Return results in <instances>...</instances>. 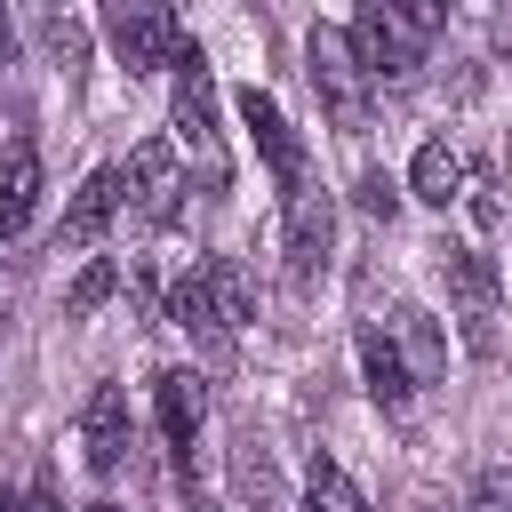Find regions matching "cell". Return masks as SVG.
<instances>
[{
	"label": "cell",
	"instance_id": "cell-11",
	"mask_svg": "<svg viewBox=\"0 0 512 512\" xmlns=\"http://www.w3.org/2000/svg\"><path fill=\"white\" fill-rule=\"evenodd\" d=\"M152 408H160L168 448L192 456V440H200V424H208V392H200V376H192V368H168V376L152 384Z\"/></svg>",
	"mask_w": 512,
	"mask_h": 512
},
{
	"label": "cell",
	"instance_id": "cell-24",
	"mask_svg": "<svg viewBox=\"0 0 512 512\" xmlns=\"http://www.w3.org/2000/svg\"><path fill=\"white\" fill-rule=\"evenodd\" d=\"M360 208L392 224V208H400V192H392V176H384V168H368V176H360Z\"/></svg>",
	"mask_w": 512,
	"mask_h": 512
},
{
	"label": "cell",
	"instance_id": "cell-2",
	"mask_svg": "<svg viewBox=\"0 0 512 512\" xmlns=\"http://www.w3.org/2000/svg\"><path fill=\"white\" fill-rule=\"evenodd\" d=\"M104 32H112V48H120L128 72H160V64L184 56V32H176V8L168 0H112L104 8Z\"/></svg>",
	"mask_w": 512,
	"mask_h": 512
},
{
	"label": "cell",
	"instance_id": "cell-29",
	"mask_svg": "<svg viewBox=\"0 0 512 512\" xmlns=\"http://www.w3.org/2000/svg\"><path fill=\"white\" fill-rule=\"evenodd\" d=\"M40 8H48V16H56V8H64V0H40Z\"/></svg>",
	"mask_w": 512,
	"mask_h": 512
},
{
	"label": "cell",
	"instance_id": "cell-26",
	"mask_svg": "<svg viewBox=\"0 0 512 512\" xmlns=\"http://www.w3.org/2000/svg\"><path fill=\"white\" fill-rule=\"evenodd\" d=\"M16 56V24H8V0H0V64Z\"/></svg>",
	"mask_w": 512,
	"mask_h": 512
},
{
	"label": "cell",
	"instance_id": "cell-25",
	"mask_svg": "<svg viewBox=\"0 0 512 512\" xmlns=\"http://www.w3.org/2000/svg\"><path fill=\"white\" fill-rule=\"evenodd\" d=\"M472 512H512V472H480V488H472Z\"/></svg>",
	"mask_w": 512,
	"mask_h": 512
},
{
	"label": "cell",
	"instance_id": "cell-14",
	"mask_svg": "<svg viewBox=\"0 0 512 512\" xmlns=\"http://www.w3.org/2000/svg\"><path fill=\"white\" fill-rule=\"evenodd\" d=\"M408 192H416L424 208H448V200L464 192V160H456L448 144H424V152H416V168H408Z\"/></svg>",
	"mask_w": 512,
	"mask_h": 512
},
{
	"label": "cell",
	"instance_id": "cell-8",
	"mask_svg": "<svg viewBox=\"0 0 512 512\" xmlns=\"http://www.w3.org/2000/svg\"><path fill=\"white\" fill-rule=\"evenodd\" d=\"M120 192H136L144 224H176V192H184V176H176V152H168V144H136V152H128V176H120Z\"/></svg>",
	"mask_w": 512,
	"mask_h": 512
},
{
	"label": "cell",
	"instance_id": "cell-6",
	"mask_svg": "<svg viewBox=\"0 0 512 512\" xmlns=\"http://www.w3.org/2000/svg\"><path fill=\"white\" fill-rule=\"evenodd\" d=\"M240 120H248V136H256L264 168H272L288 192H304V144H296V128L280 120V104H272L264 88H240Z\"/></svg>",
	"mask_w": 512,
	"mask_h": 512
},
{
	"label": "cell",
	"instance_id": "cell-15",
	"mask_svg": "<svg viewBox=\"0 0 512 512\" xmlns=\"http://www.w3.org/2000/svg\"><path fill=\"white\" fill-rule=\"evenodd\" d=\"M200 280H208V304H216V328H248V320H256V288H248V272H240L232 256H216V264H208Z\"/></svg>",
	"mask_w": 512,
	"mask_h": 512
},
{
	"label": "cell",
	"instance_id": "cell-20",
	"mask_svg": "<svg viewBox=\"0 0 512 512\" xmlns=\"http://www.w3.org/2000/svg\"><path fill=\"white\" fill-rule=\"evenodd\" d=\"M240 488L256 496V512H288V504H280V480H272V464H264L256 448H240Z\"/></svg>",
	"mask_w": 512,
	"mask_h": 512
},
{
	"label": "cell",
	"instance_id": "cell-32",
	"mask_svg": "<svg viewBox=\"0 0 512 512\" xmlns=\"http://www.w3.org/2000/svg\"><path fill=\"white\" fill-rule=\"evenodd\" d=\"M0 336H8V312H0Z\"/></svg>",
	"mask_w": 512,
	"mask_h": 512
},
{
	"label": "cell",
	"instance_id": "cell-10",
	"mask_svg": "<svg viewBox=\"0 0 512 512\" xmlns=\"http://www.w3.org/2000/svg\"><path fill=\"white\" fill-rule=\"evenodd\" d=\"M360 376H368V400H376L384 416H408L416 376H408V360H400V344H392L384 328H360Z\"/></svg>",
	"mask_w": 512,
	"mask_h": 512
},
{
	"label": "cell",
	"instance_id": "cell-9",
	"mask_svg": "<svg viewBox=\"0 0 512 512\" xmlns=\"http://www.w3.org/2000/svg\"><path fill=\"white\" fill-rule=\"evenodd\" d=\"M80 448H88V472H120L128 456V392L120 384H96L88 408H80Z\"/></svg>",
	"mask_w": 512,
	"mask_h": 512
},
{
	"label": "cell",
	"instance_id": "cell-23",
	"mask_svg": "<svg viewBox=\"0 0 512 512\" xmlns=\"http://www.w3.org/2000/svg\"><path fill=\"white\" fill-rule=\"evenodd\" d=\"M384 8H392L408 32H440V24H448V0H384Z\"/></svg>",
	"mask_w": 512,
	"mask_h": 512
},
{
	"label": "cell",
	"instance_id": "cell-21",
	"mask_svg": "<svg viewBox=\"0 0 512 512\" xmlns=\"http://www.w3.org/2000/svg\"><path fill=\"white\" fill-rule=\"evenodd\" d=\"M48 56H56V64H64V72H72V64H80V56H88V32H80V24H72V16H64V8H56V16H48Z\"/></svg>",
	"mask_w": 512,
	"mask_h": 512
},
{
	"label": "cell",
	"instance_id": "cell-5",
	"mask_svg": "<svg viewBox=\"0 0 512 512\" xmlns=\"http://www.w3.org/2000/svg\"><path fill=\"white\" fill-rule=\"evenodd\" d=\"M344 40H352V56H360V72H368V80H416V64H424V56H416V32H408L384 0H368V8L352 16V32H344Z\"/></svg>",
	"mask_w": 512,
	"mask_h": 512
},
{
	"label": "cell",
	"instance_id": "cell-30",
	"mask_svg": "<svg viewBox=\"0 0 512 512\" xmlns=\"http://www.w3.org/2000/svg\"><path fill=\"white\" fill-rule=\"evenodd\" d=\"M88 512H120V504H88Z\"/></svg>",
	"mask_w": 512,
	"mask_h": 512
},
{
	"label": "cell",
	"instance_id": "cell-22",
	"mask_svg": "<svg viewBox=\"0 0 512 512\" xmlns=\"http://www.w3.org/2000/svg\"><path fill=\"white\" fill-rule=\"evenodd\" d=\"M464 184H472V224H504V200H496V176H488V168H464Z\"/></svg>",
	"mask_w": 512,
	"mask_h": 512
},
{
	"label": "cell",
	"instance_id": "cell-27",
	"mask_svg": "<svg viewBox=\"0 0 512 512\" xmlns=\"http://www.w3.org/2000/svg\"><path fill=\"white\" fill-rule=\"evenodd\" d=\"M24 512H56V488H48V480H40V488H32V504H24Z\"/></svg>",
	"mask_w": 512,
	"mask_h": 512
},
{
	"label": "cell",
	"instance_id": "cell-13",
	"mask_svg": "<svg viewBox=\"0 0 512 512\" xmlns=\"http://www.w3.org/2000/svg\"><path fill=\"white\" fill-rule=\"evenodd\" d=\"M32 208H40V152H32V144H8V152H0V240L24 232Z\"/></svg>",
	"mask_w": 512,
	"mask_h": 512
},
{
	"label": "cell",
	"instance_id": "cell-7",
	"mask_svg": "<svg viewBox=\"0 0 512 512\" xmlns=\"http://www.w3.org/2000/svg\"><path fill=\"white\" fill-rule=\"evenodd\" d=\"M328 248H336V200L328 192H288V272L296 280H312L320 264H328Z\"/></svg>",
	"mask_w": 512,
	"mask_h": 512
},
{
	"label": "cell",
	"instance_id": "cell-19",
	"mask_svg": "<svg viewBox=\"0 0 512 512\" xmlns=\"http://www.w3.org/2000/svg\"><path fill=\"white\" fill-rule=\"evenodd\" d=\"M112 288H120V272H112L104 256H88V264H80V280L64 288V320H88V312H96V304H104Z\"/></svg>",
	"mask_w": 512,
	"mask_h": 512
},
{
	"label": "cell",
	"instance_id": "cell-1",
	"mask_svg": "<svg viewBox=\"0 0 512 512\" xmlns=\"http://www.w3.org/2000/svg\"><path fill=\"white\" fill-rule=\"evenodd\" d=\"M168 128H176V144L192 152L200 192H224V184H232V152H224V128H216V80H208V56H200V48L176 56V104H168Z\"/></svg>",
	"mask_w": 512,
	"mask_h": 512
},
{
	"label": "cell",
	"instance_id": "cell-3",
	"mask_svg": "<svg viewBox=\"0 0 512 512\" xmlns=\"http://www.w3.org/2000/svg\"><path fill=\"white\" fill-rule=\"evenodd\" d=\"M304 64H312V88H320L328 120H336V128H368V72H360L352 40L320 24V32L304 40Z\"/></svg>",
	"mask_w": 512,
	"mask_h": 512
},
{
	"label": "cell",
	"instance_id": "cell-4",
	"mask_svg": "<svg viewBox=\"0 0 512 512\" xmlns=\"http://www.w3.org/2000/svg\"><path fill=\"white\" fill-rule=\"evenodd\" d=\"M440 272H448V296H456L464 344H472V352H496V304H504L496 264H488V256H472V248H440Z\"/></svg>",
	"mask_w": 512,
	"mask_h": 512
},
{
	"label": "cell",
	"instance_id": "cell-28",
	"mask_svg": "<svg viewBox=\"0 0 512 512\" xmlns=\"http://www.w3.org/2000/svg\"><path fill=\"white\" fill-rule=\"evenodd\" d=\"M192 512H224V504H208V496H192Z\"/></svg>",
	"mask_w": 512,
	"mask_h": 512
},
{
	"label": "cell",
	"instance_id": "cell-17",
	"mask_svg": "<svg viewBox=\"0 0 512 512\" xmlns=\"http://www.w3.org/2000/svg\"><path fill=\"white\" fill-rule=\"evenodd\" d=\"M304 512H368V504H360V488H352L328 456H312V472H304Z\"/></svg>",
	"mask_w": 512,
	"mask_h": 512
},
{
	"label": "cell",
	"instance_id": "cell-31",
	"mask_svg": "<svg viewBox=\"0 0 512 512\" xmlns=\"http://www.w3.org/2000/svg\"><path fill=\"white\" fill-rule=\"evenodd\" d=\"M504 40H512V16H504Z\"/></svg>",
	"mask_w": 512,
	"mask_h": 512
},
{
	"label": "cell",
	"instance_id": "cell-12",
	"mask_svg": "<svg viewBox=\"0 0 512 512\" xmlns=\"http://www.w3.org/2000/svg\"><path fill=\"white\" fill-rule=\"evenodd\" d=\"M112 216H120V168H96V176L72 192V208H64V248H96Z\"/></svg>",
	"mask_w": 512,
	"mask_h": 512
},
{
	"label": "cell",
	"instance_id": "cell-18",
	"mask_svg": "<svg viewBox=\"0 0 512 512\" xmlns=\"http://www.w3.org/2000/svg\"><path fill=\"white\" fill-rule=\"evenodd\" d=\"M168 320H176V328H192V336H224V328H216V304H208V280H200V272H184V280L168 288Z\"/></svg>",
	"mask_w": 512,
	"mask_h": 512
},
{
	"label": "cell",
	"instance_id": "cell-16",
	"mask_svg": "<svg viewBox=\"0 0 512 512\" xmlns=\"http://www.w3.org/2000/svg\"><path fill=\"white\" fill-rule=\"evenodd\" d=\"M400 360H408V376L416 384H432L440 368H448V344H440V328H432V312H416V304H400Z\"/></svg>",
	"mask_w": 512,
	"mask_h": 512
}]
</instances>
